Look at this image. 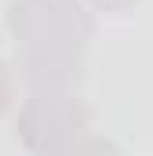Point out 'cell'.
<instances>
[{
    "mask_svg": "<svg viewBox=\"0 0 153 156\" xmlns=\"http://www.w3.org/2000/svg\"><path fill=\"white\" fill-rule=\"evenodd\" d=\"M88 105L73 94H33L18 116V134L33 153H62L88 127Z\"/></svg>",
    "mask_w": 153,
    "mask_h": 156,
    "instance_id": "1",
    "label": "cell"
},
{
    "mask_svg": "<svg viewBox=\"0 0 153 156\" xmlns=\"http://www.w3.org/2000/svg\"><path fill=\"white\" fill-rule=\"evenodd\" d=\"M22 76L40 94H62L58 87H69L80 80V47L76 44H29L22 58Z\"/></svg>",
    "mask_w": 153,
    "mask_h": 156,
    "instance_id": "2",
    "label": "cell"
},
{
    "mask_svg": "<svg viewBox=\"0 0 153 156\" xmlns=\"http://www.w3.org/2000/svg\"><path fill=\"white\" fill-rule=\"evenodd\" d=\"M66 156H117V149L110 142H99V138H95V142H80V145L69 149Z\"/></svg>",
    "mask_w": 153,
    "mask_h": 156,
    "instance_id": "3",
    "label": "cell"
},
{
    "mask_svg": "<svg viewBox=\"0 0 153 156\" xmlns=\"http://www.w3.org/2000/svg\"><path fill=\"white\" fill-rule=\"evenodd\" d=\"M7 98H11V73H7V66L0 62V113L7 109Z\"/></svg>",
    "mask_w": 153,
    "mask_h": 156,
    "instance_id": "4",
    "label": "cell"
},
{
    "mask_svg": "<svg viewBox=\"0 0 153 156\" xmlns=\"http://www.w3.org/2000/svg\"><path fill=\"white\" fill-rule=\"evenodd\" d=\"M99 7H106V11H120V7H128V4H135V0H95Z\"/></svg>",
    "mask_w": 153,
    "mask_h": 156,
    "instance_id": "5",
    "label": "cell"
}]
</instances>
